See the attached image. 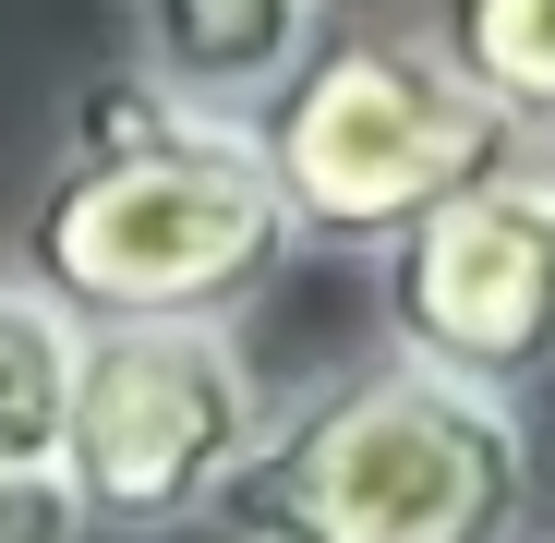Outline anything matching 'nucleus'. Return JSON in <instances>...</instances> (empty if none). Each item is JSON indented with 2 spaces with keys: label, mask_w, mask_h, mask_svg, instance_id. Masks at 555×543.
Wrapping results in <instances>:
<instances>
[{
  "label": "nucleus",
  "mask_w": 555,
  "mask_h": 543,
  "mask_svg": "<svg viewBox=\"0 0 555 543\" xmlns=\"http://www.w3.org/2000/svg\"><path fill=\"white\" fill-rule=\"evenodd\" d=\"M435 49H447V73L472 85L483 109L519 121L531 157L555 145V0H447Z\"/></svg>",
  "instance_id": "6e6552de"
},
{
  "label": "nucleus",
  "mask_w": 555,
  "mask_h": 543,
  "mask_svg": "<svg viewBox=\"0 0 555 543\" xmlns=\"http://www.w3.org/2000/svg\"><path fill=\"white\" fill-rule=\"evenodd\" d=\"M531 435L507 399L435 387L411 362H362L254 435L206 531L230 543H519Z\"/></svg>",
  "instance_id": "f03ea898"
},
{
  "label": "nucleus",
  "mask_w": 555,
  "mask_h": 543,
  "mask_svg": "<svg viewBox=\"0 0 555 543\" xmlns=\"http://www.w3.org/2000/svg\"><path fill=\"white\" fill-rule=\"evenodd\" d=\"M242 145L266 169L278 218H291V242H326V254H387L435 206L483 194L531 157L519 121L483 109L435 37H375V25L314 37Z\"/></svg>",
  "instance_id": "7ed1b4c3"
},
{
  "label": "nucleus",
  "mask_w": 555,
  "mask_h": 543,
  "mask_svg": "<svg viewBox=\"0 0 555 543\" xmlns=\"http://www.w3.org/2000/svg\"><path fill=\"white\" fill-rule=\"evenodd\" d=\"M375 266H387V290H375L387 362H411L435 387H472V399H519L555 375V194L531 157L483 194L435 206Z\"/></svg>",
  "instance_id": "39448f33"
},
{
  "label": "nucleus",
  "mask_w": 555,
  "mask_h": 543,
  "mask_svg": "<svg viewBox=\"0 0 555 543\" xmlns=\"http://www.w3.org/2000/svg\"><path fill=\"white\" fill-rule=\"evenodd\" d=\"M314 49V0H133V85L181 121H230L254 133V109L302 73Z\"/></svg>",
  "instance_id": "423d86ee"
},
{
  "label": "nucleus",
  "mask_w": 555,
  "mask_h": 543,
  "mask_svg": "<svg viewBox=\"0 0 555 543\" xmlns=\"http://www.w3.org/2000/svg\"><path fill=\"white\" fill-rule=\"evenodd\" d=\"M73 362H85V326L37 302L25 279H0V471H61Z\"/></svg>",
  "instance_id": "0eeeda50"
},
{
  "label": "nucleus",
  "mask_w": 555,
  "mask_h": 543,
  "mask_svg": "<svg viewBox=\"0 0 555 543\" xmlns=\"http://www.w3.org/2000/svg\"><path fill=\"white\" fill-rule=\"evenodd\" d=\"M0 543H85V507L61 471H0Z\"/></svg>",
  "instance_id": "1a4fd4ad"
},
{
  "label": "nucleus",
  "mask_w": 555,
  "mask_h": 543,
  "mask_svg": "<svg viewBox=\"0 0 555 543\" xmlns=\"http://www.w3.org/2000/svg\"><path fill=\"white\" fill-rule=\"evenodd\" d=\"M266 387L230 326H98L73 362L61 483L85 531H181L254 460Z\"/></svg>",
  "instance_id": "20e7f679"
},
{
  "label": "nucleus",
  "mask_w": 555,
  "mask_h": 543,
  "mask_svg": "<svg viewBox=\"0 0 555 543\" xmlns=\"http://www.w3.org/2000/svg\"><path fill=\"white\" fill-rule=\"evenodd\" d=\"M13 279L98 326H242L278 279L291 218L230 121H181L157 85H85V109L25 194Z\"/></svg>",
  "instance_id": "f257e3e1"
},
{
  "label": "nucleus",
  "mask_w": 555,
  "mask_h": 543,
  "mask_svg": "<svg viewBox=\"0 0 555 543\" xmlns=\"http://www.w3.org/2000/svg\"><path fill=\"white\" fill-rule=\"evenodd\" d=\"M531 169H543V194H555V145H543V157H531Z\"/></svg>",
  "instance_id": "9d476101"
}]
</instances>
